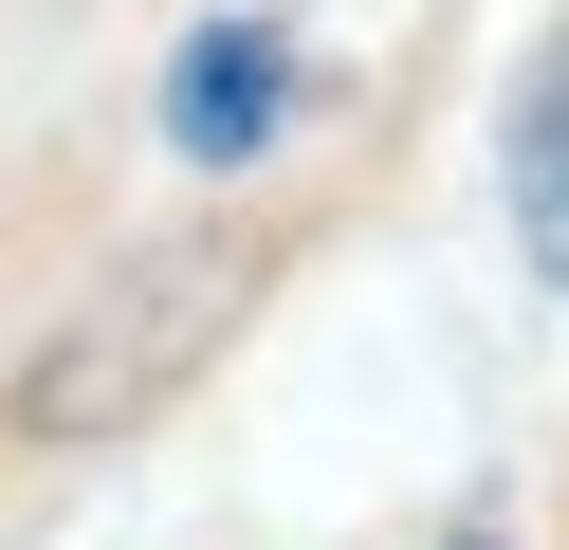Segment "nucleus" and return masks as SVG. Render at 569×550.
<instances>
[{
	"mask_svg": "<svg viewBox=\"0 0 569 550\" xmlns=\"http://www.w3.org/2000/svg\"><path fill=\"white\" fill-rule=\"evenodd\" d=\"M276 129H295V37H276L258 0L184 19V56H166V147H184V166H258Z\"/></svg>",
	"mask_w": 569,
	"mask_h": 550,
	"instance_id": "nucleus-1",
	"label": "nucleus"
},
{
	"mask_svg": "<svg viewBox=\"0 0 569 550\" xmlns=\"http://www.w3.org/2000/svg\"><path fill=\"white\" fill-rule=\"evenodd\" d=\"M515 239H532V276L569 293V56L515 92Z\"/></svg>",
	"mask_w": 569,
	"mask_h": 550,
	"instance_id": "nucleus-2",
	"label": "nucleus"
},
{
	"mask_svg": "<svg viewBox=\"0 0 569 550\" xmlns=\"http://www.w3.org/2000/svg\"><path fill=\"white\" fill-rule=\"evenodd\" d=\"M441 550H515V532H441Z\"/></svg>",
	"mask_w": 569,
	"mask_h": 550,
	"instance_id": "nucleus-3",
	"label": "nucleus"
}]
</instances>
